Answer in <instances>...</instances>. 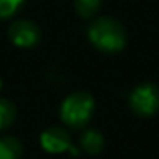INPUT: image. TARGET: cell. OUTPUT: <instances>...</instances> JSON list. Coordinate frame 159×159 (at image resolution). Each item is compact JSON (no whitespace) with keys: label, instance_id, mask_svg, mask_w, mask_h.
<instances>
[{"label":"cell","instance_id":"8992f818","mask_svg":"<svg viewBox=\"0 0 159 159\" xmlns=\"http://www.w3.org/2000/svg\"><path fill=\"white\" fill-rule=\"evenodd\" d=\"M80 147L88 153V155H99L104 150L105 139L102 133L96 128H88L80 134Z\"/></svg>","mask_w":159,"mask_h":159},{"label":"cell","instance_id":"7a4b0ae2","mask_svg":"<svg viewBox=\"0 0 159 159\" xmlns=\"http://www.w3.org/2000/svg\"><path fill=\"white\" fill-rule=\"evenodd\" d=\"M94 99L87 91H74L68 94L60 105V119L70 128L80 130L93 117Z\"/></svg>","mask_w":159,"mask_h":159},{"label":"cell","instance_id":"8fae6325","mask_svg":"<svg viewBox=\"0 0 159 159\" xmlns=\"http://www.w3.org/2000/svg\"><path fill=\"white\" fill-rule=\"evenodd\" d=\"M0 88H2V79H0Z\"/></svg>","mask_w":159,"mask_h":159},{"label":"cell","instance_id":"3957f363","mask_svg":"<svg viewBox=\"0 0 159 159\" xmlns=\"http://www.w3.org/2000/svg\"><path fill=\"white\" fill-rule=\"evenodd\" d=\"M131 111L139 117H152L159 111V85L155 82L139 84L128 98Z\"/></svg>","mask_w":159,"mask_h":159},{"label":"cell","instance_id":"9c48e42d","mask_svg":"<svg viewBox=\"0 0 159 159\" xmlns=\"http://www.w3.org/2000/svg\"><path fill=\"white\" fill-rule=\"evenodd\" d=\"M17 110L16 105L8 99H0V130H6L16 120Z\"/></svg>","mask_w":159,"mask_h":159},{"label":"cell","instance_id":"52a82bcc","mask_svg":"<svg viewBox=\"0 0 159 159\" xmlns=\"http://www.w3.org/2000/svg\"><path fill=\"white\" fill-rule=\"evenodd\" d=\"M23 153L22 142L14 136L0 138V159H20Z\"/></svg>","mask_w":159,"mask_h":159},{"label":"cell","instance_id":"6da1fadb","mask_svg":"<svg viewBox=\"0 0 159 159\" xmlns=\"http://www.w3.org/2000/svg\"><path fill=\"white\" fill-rule=\"evenodd\" d=\"M88 39L99 51L107 54H116L125 48L127 31L117 19L102 16L90 23Z\"/></svg>","mask_w":159,"mask_h":159},{"label":"cell","instance_id":"5b68a950","mask_svg":"<svg viewBox=\"0 0 159 159\" xmlns=\"http://www.w3.org/2000/svg\"><path fill=\"white\" fill-rule=\"evenodd\" d=\"M40 144H42L43 150H47L50 153H60V152L70 150L74 155H77V152L71 147V136H70L68 130H65L62 127L47 128L40 136Z\"/></svg>","mask_w":159,"mask_h":159},{"label":"cell","instance_id":"277c9868","mask_svg":"<svg viewBox=\"0 0 159 159\" xmlns=\"http://www.w3.org/2000/svg\"><path fill=\"white\" fill-rule=\"evenodd\" d=\"M8 36L14 45L20 48H33L40 42L42 33L36 22L28 19H20L9 25Z\"/></svg>","mask_w":159,"mask_h":159},{"label":"cell","instance_id":"ba28073f","mask_svg":"<svg viewBox=\"0 0 159 159\" xmlns=\"http://www.w3.org/2000/svg\"><path fill=\"white\" fill-rule=\"evenodd\" d=\"M102 6V0H74V9L82 19H91Z\"/></svg>","mask_w":159,"mask_h":159},{"label":"cell","instance_id":"30bf717a","mask_svg":"<svg viewBox=\"0 0 159 159\" xmlns=\"http://www.w3.org/2000/svg\"><path fill=\"white\" fill-rule=\"evenodd\" d=\"M23 3L25 0H0V19L6 20L16 16L23 6Z\"/></svg>","mask_w":159,"mask_h":159}]
</instances>
